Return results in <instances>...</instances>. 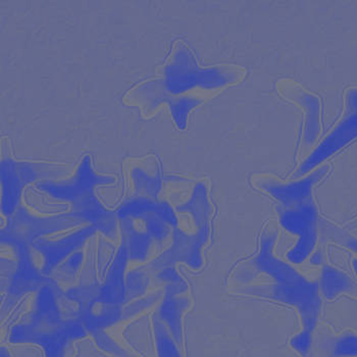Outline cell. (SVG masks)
<instances>
[{
    "label": "cell",
    "instance_id": "obj_1",
    "mask_svg": "<svg viewBox=\"0 0 357 357\" xmlns=\"http://www.w3.org/2000/svg\"><path fill=\"white\" fill-rule=\"evenodd\" d=\"M164 85L172 93H181L196 86L215 88L234 82L236 73L224 69H200L192 54L182 48L165 68Z\"/></svg>",
    "mask_w": 357,
    "mask_h": 357
},
{
    "label": "cell",
    "instance_id": "obj_2",
    "mask_svg": "<svg viewBox=\"0 0 357 357\" xmlns=\"http://www.w3.org/2000/svg\"><path fill=\"white\" fill-rule=\"evenodd\" d=\"M248 292L293 306L301 316L303 331L312 334L316 329L321 308L319 284L305 279L297 283H275V285L251 288Z\"/></svg>",
    "mask_w": 357,
    "mask_h": 357
},
{
    "label": "cell",
    "instance_id": "obj_3",
    "mask_svg": "<svg viewBox=\"0 0 357 357\" xmlns=\"http://www.w3.org/2000/svg\"><path fill=\"white\" fill-rule=\"evenodd\" d=\"M81 222L73 217L72 213L45 219L34 218L25 208L20 207L8 220L6 230L2 231V240L6 239L8 243L15 244V248H29L30 242L39 236L77 226Z\"/></svg>",
    "mask_w": 357,
    "mask_h": 357
},
{
    "label": "cell",
    "instance_id": "obj_4",
    "mask_svg": "<svg viewBox=\"0 0 357 357\" xmlns=\"http://www.w3.org/2000/svg\"><path fill=\"white\" fill-rule=\"evenodd\" d=\"M84 335L81 324L74 321H61L54 326L37 327L28 325L15 328L13 342H38L45 348L47 357H63L68 344Z\"/></svg>",
    "mask_w": 357,
    "mask_h": 357
},
{
    "label": "cell",
    "instance_id": "obj_5",
    "mask_svg": "<svg viewBox=\"0 0 357 357\" xmlns=\"http://www.w3.org/2000/svg\"><path fill=\"white\" fill-rule=\"evenodd\" d=\"M114 178L98 176L92 169L90 158L86 156L79 167L74 178L65 182H42L38 188L48 192L57 199L66 200L74 204L77 200L94 191L96 185L109 184Z\"/></svg>",
    "mask_w": 357,
    "mask_h": 357
},
{
    "label": "cell",
    "instance_id": "obj_6",
    "mask_svg": "<svg viewBox=\"0 0 357 357\" xmlns=\"http://www.w3.org/2000/svg\"><path fill=\"white\" fill-rule=\"evenodd\" d=\"M36 165L29 162L4 160L1 164L2 185H3V199L2 209L6 215H12L19 204L22 190L28 183L36 178Z\"/></svg>",
    "mask_w": 357,
    "mask_h": 357
},
{
    "label": "cell",
    "instance_id": "obj_7",
    "mask_svg": "<svg viewBox=\"0 0 357 357\" xmlns=\"http://www.w3.org/2000/svg\"><path fill=\"white\" fill-rule=\"evenodd\" d=\"M206 237L207 225L195 235H187L176 228L173 246L156 261L155 266H171L175 262L183 261L192 268H199L202 264V248Z\"/></svg>",
    "mask_w": 357,
    "mask_h": 357
},
{
    "label": "cell",
    "instance_id": "obj_8",
    "mask_svg": "<svg viewBox=\"0 0 357 357\" xmlns=\"http://www.w3.org/2000/svg\"><path fill=\"white\" fill-rule=\"evenodd\" d=\"M325 174L326 169H321L303 178V180L295 181L288 184H282L275 181H266L261 183V186L264 191L281 202L285 208H292L310 204L312 187Z\"/></svg>",
    "mask_w": 357,
    "mask_h": 357
},
{
    "label": "cell",
    "instance_id": "obj_9",
    "mask_svg": "<svg viewBox=\"0 0 357 357\" xmlns=\"http://www.w3.org/2000/svg\"><path fill=\"white\" fill-rule=\"evenodd\" d=\"M275 234L268 233L262 236L261 248L253 264L259 272L270 275L277 284H292L303 281L304 278L301 273L297 272L293 266L287 262L282 261L278 259L274 253Z\"/></svg>",
    "mask_w": 357,
    "mask_h": 357
},
{
    "label": "cell",
    "instance_id": "obj_10",
    "mask_svg": "<svg viewBox=\"0 0 357 357\" xmlns=\"http://www.w3.org/2000/svg\"><path fill=\"white\" fill-rule=\"evenodd\" d=\"M96 232V227L89 226L59 241L50 242L47 240L37 239L34 242L35 248L41 251L42 255L45 257L43 272L47 274L52 272L59 262L70 255V252L80 248L84 242Z\"/></svg>",
    "mask_w": 357,
    "mask_h": 357
},
{
    "label": "cell",
    "instance_id": "obj_11",
    "mask_svg": "<svg viewBox=\"0 0 357 357\" xmlns=\"http://www.w3.org/2000/svg\"><path fill=\"white\" fill-rule=\"evenodd\" d=\"M129 257L124 246L120 249L112 270L102 288L99 289L96 299L98 303L107 305H116L125 299L124 271Z\"/></svg>",
    "mask_w": 357,
    "mask_h": 357
},
{
    "label": "cell",
    "instance_id": "obj_12",
    "mask_svg": "<svg viewBox=\"0 0 357 357\" xmlns=\"http://www.w3.org/2000/svg\"><path fill=\"white\" fill-rule=\"evenodd\" d=\"M147 213H155L162 218L169 226L177 228L178 219L175 211L171 206L164 202H155L149 197H138L130 200L125 204L119 211V215L122 219L126 218H142Z\"/></svg>",
    "mask_w": 357,
    "mask_h": 357
},
{
    "label": "cell",
    "instance_id": "obj_13",
    "mask_svg": "<svg viewBox=\"0 0 357 357\" xmlns=\"http://www.w3.org/2000/svg\"><path fill=\"white\" fill-rule=\"evenodd\" d=\"M282 227L293 235L301 236L317 229V215L314 206L310 204L285 208L280 215Z\"/></svg>",
    "mask_w": 357,
    "mask_h": 357
},
{
    "label": "cell",
    "instance_id": "obj_14",
    "mask_svg": "<svg viewBox=\"0 0 357 357\" xmlns=\"http://www.w3.org/2000/svg\"><path fill=\"white\" fill-rule=\"evenodd\" d=\"M319 290L327 299L336 298L342 293L350 292L354 283L349 275L334 266H325L321 275Z\"/></svg>",
    "mask_w": 357,
    "mask_h": 357
},
{
    "label": "cell",
    "instance_id": "obj_15",
    "mask_svg": "<svg viewBox=\"0 0 357 357\" xmlns=\"http://www.w3.org/2000/svg\"><path fill=\"white\" fill-rule=\"evenodd\" d=\"M122 220V229L126 241L124 248L127 250L128 255L132 259L142 261L146 257L152 237L149 233H140L136 231L131 218Z\"/></svg>",
    "mask_w": 357,
    "mask_h": 357
},
{
    "label": "cell",
    "instance_id": "obj_16",
    "mask_svg": "<svg viewBox=\"0 0 357 357\" xmlns=\"http://www.w3.org/2000/svg\"><path fill=\"white\" fill-rule=\"evenodd\" d=\"M189 301L184 298H176L167 295V299L160 307V317L169 326L172 336L177 342H181V319Z\"/></svg>",
    "mask_w": 357,
    "mask_h": 357
},
{
    "label": "cell",
    "instance_id": "obj_17",
    "mask_svg": "<svg viewBox=\"0 0 357 357\" xmlns=\"http://www.w3.org/2000/svg\"><path fill=\"white\" fill-rule=\"evenodd\" d=\"M181 211H188L192 213L196 224L202 228L206 226V222L209 213V204L207 202L206 187L197 185L190 202L185 206L178 207Z\"/></svg>",
    "mask_w": 357,
    "mask_h": 357
},
{
    "label": "cell",
    "instance_id": "obj_18",
    "mask_svg": "<svg viewBox=\"0 0 357 357\" xmlns=\"http://www.w3.org/2000/svg\"><path fill=\"white\" fill-rule=\"evenodd\" d=\"M317 239V229L298 237L296 244L289 250L287 255L289 261L294 264H301L308 259L314 252Z\"/></svg>",
    "mask_w": 357,
    "mask_h": 357
},
{
    "label": "cell",
    "instance_id": "obj_19",
    "mask_svg": "<svg viewBox=\"0 0 357 357\" xmlns=\"http://www.w3.org/2000/svg\"><path fill=\"white\" fill-rule=\"evenodd\" d=\"M329 357H357V335L344 334L328 343Z\"/></svg>",
    "mask_w": 357,
    "mask_h": 357
},
{
    "label": "cell",
    "instance_id": "obj_20",
    "mask_svg": "<svg viewBox=\"0 0 357 357\" xmlns=\"http://www.w3.org/2000/svg\"><path fill=\"white\" fill-rule=\"evenodd\" d=\"M156 341H158V356L160 357H181L177 346L174 343L169 333L162 325L155 324Z\"/></svg>",
    "mask_w": 357,
    "mask_h": 357
},
{
    "label": "cell",
    "instance_id": "obj_21",
    "mask_svg": "<svg viewBox=\"0 0 357 357\" xmlns=\"http://www.w3.org/2000/svg\"><path fill=\"white\" fill-rule=\"evenodd\" d=\"M135 182L138 191L142 193H146L149 197H154L160 188V180L156 178L149 177L144 172L140 169H136L135 171Z\"/></svg>",
    "mask_w": 357,
    "mask_h": 357
},
{
    "label": "cell",
    "instance_id": "obj_22",
    "mask_svg": "<svg viewBox=\"0 0 357 357\" xmlns=\"http://www.w3.org/2000/svg\"><path fill=\"white\" fill-rule=\"evenodd\" d=\"M291 346L303 357H307L312 345V334L301 331L296 336L291 339Z\"/></svg>",
    "mask_w": 357,
    "mask_h": 357
},
{
    "label": "cell",
    "instance_id": "obj_23",
    "mask_svg": "<svg viewBox=\"0 0 357 357\" xmlns=\"http://www.w3.org/2000/svg\"><path fill=\"white\" fill-rule=\"evenodd\" d=\"M146 275L142 273H131L128 277V296L136 297L144 292L147 286Z\"/></svg>",
    "mask_w": 357,
    "mask_h": 357
},
{
    "label": "cell",
    "instance_id": "obj_24",
    "mask_svg": "<svg viewBox=\"0 0 357 357\" xmlns=\"http://www.w3.org/2000/svg\"><path fill=\"white\" fill-rule=\"evenodd\" d=\"M326 235L330 236V239L338 242V243L343 244L344 246L351 249L354 252L357 253V239L352 237V236L346 235L345 233L340 232L336 228H324Z\"/></svg>",
    "mask_w": 357,
    "mask_h": 357
},
{
    "label": "cell",
    "instance_id": "obj_25",
    "mask_svg": "<svg viewBox=\"0 0 357 357\" xmlns=\"http://www.w3.org/2000/svg\"><path fill=\"white\" fill-rule=\"evenodd\" d=\"M82 257L81 252L75 253L73 257H70L69 261L63 264L61 272L65 273V275H70L76 274L79 266H81V262H82Z\"/></svg>",
    "mask_w": 357,
    "mask_h": 357
},
{
    "label": "cell",
    "instance_id": "obj_26",
    "mask_svg": "<svg viewBox=\"0 0 357 357\" xmlns=\"http://www.w3.org/2000/svg\"><path fill=\"white\" fill-rule=\"evenodd\" d=\"M160 277V279L164 280V281L169 282L171 284L182 282V279H181L180 275H178V273L176 272L173 268H165Z\"/></svg>",
    "mask_w": 357,
    "mask_h": 357
},
{
    "label": "cell",
    "instance_id": "obj_27",
    "mask_svg": "<svg viewBox=\"0 0 357 357\" xmlns=\"http://www.w3.org/2000/svg\"><path fill=\"white\" fill-rule=\"evenodd\" d=\"M321 259H321V252H319V251H317V252L314 253V255H312V261L314 262V264H321Z\"/></svg>",
    "mask_w": 357,
    "mask_h": 357
},
{
    "label": "cell",
    "instance_id": "obj_28",
    "mask_svg": "<svg viewBox=\"0 0 357 357\" xmlns=\"http://www.w3.org/2000/svg\"><path fill=\"white\" fill-rule=\"evenodd\" d=\"M354 271H356V274L357 275V261L356 259V261H354Z\"/></svg>",
    "mask_w": 357,
    "mask_h": 357
}]
</instances>
